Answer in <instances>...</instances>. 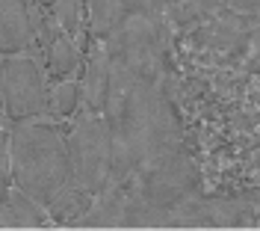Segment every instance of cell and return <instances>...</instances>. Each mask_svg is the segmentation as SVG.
<instances>
[{
	"label": "cell",
	"mask_w": 260,
	"mask_h": 231,
	"mask_svg": "<svg viewBox=\"0 0 260 231\" xmlns=\"http://www.w3.org/2000/svg\"><path fill=\"white\" fill-rule=\"evenodd\" d=\"M0 125H3V110H0ZM9 190H12V178L0 172V211H3V205H6V196H9Z\"/></svg>",
	"instance_id": "obj_15"
},
{
	"label": "cell",
	"mask_w": 260,
	"mask_h": 231,
	"mask_svg": "<svg viewBox=\"0 0 260 231\" xmlns=\"http://www.w3.org/2000/svg\"><path fill=\"white\" fill-rule=\"evenodd\" d=\"M50 15H53V21L59 24V30L65 36L74 39L80 33V0H56L50 6Z\"/></svg>",
	"instance_id": "obj_13"
},
{
	"label": "cell",
	"mask_w": 260,
	"mask_h": 231,
	"mask_svg": "<svg viewBox=\"0 0 260 231\" xmlns=\"http://www.w3.org/2000/svg\"><path fill=\"white\" fill-rule=\"evenodd\" d=\"M36 3H39V6H53L56 0H36Z\"/></svg>",
	"instance_id": "obj_17"
},
{
	"label": "cell",
	"mask_w": 260,
	"mask_h": 231,
	"mask_svg": "<svg viewBox=\"0 0 260 231\" xmlns=\"http://www.w3.org/2000/svg\"><path fill=\"white\" fill-rule=\"evenodd\" d=\"M68 157H71V184L101 196L110 187L113 175V154H110V133L104 115L83 110L68 133Z\"/></svg>",
	"instance_id": "obj_5"
},
{
	"label": "cell",
	"mask_w": 260,
	"mask_h": 231,
	"mask_svg": "<svg viewBox=\"0 0 260 231\" xmlns=\"http://www.w3.org/2000/svg\"><path fill=\"white\" fill-rule=\"evenodd\" d=\"M133 196L148 201L151 208L175 214L183 201L198 196L201 190V169L189 154L183 151H172L160 160L148 163L133 181L127 184Z\"/></svg>",
	"instance_id": "obj_3"
},
{
	"label": "cell",
	"mask_w": 260,
	"mask_h": 231,
	"mask_svg": "<svg viewBox=\"0 0 260 231\" xmlns=\"http://www.w3.org/2000/svg\"><path fill=\"white\" fill-rule=\"evenodd\" d=\"M115 0H86V12H89V30L98 42H104L115 18Z\"/></svg>",
	"instance_id": "obj_12"
},
{
	"label": "cell",
	"mask_w": 260,
	"mask_h": 231,
	"mask_svg": "<svg viewBox=\"0 0 260 231\" xmlns=\"http://www.w3.org/2000/svg\"><path fill=\"white\" fill-rule=\"evenodd\" d=\"M107 66L110 92L101 113L107 122L113 154V175L107 190H121L148 163L180 149L183 125L178 104L172 101L162 80L166 56H133L107 50Z\"/></svg>",
	"instance_id": "obj_1"
},
{
	"label": "cell",
	"mask_w": 260,
	"mask_h": 231,
	"mask_svg": "<svg viewBox=\"0 0 260 231\" xmlns=\"http://www.w3.org/2000/svg\"><path fill=\"white\" fill-rule=\"evenodd\" d=\"M0 110L3 125L42 119L48 113V80L36 56H0Z\"/></svg>",
	"instance_id": "obj_4"
},
{
	"label": "cell",
	"mask_w": 260,
	"mask_h": 231,
	"mask_svg": "<svg viewBox=\"0 0 260 231\" xmlns=\"http://www.w3.org/2000/svg\"><path fill=\"white\" fill-rule=\"evenodd\" d=\"M245 33H248V39H251V42H257V45H260V18H248Z\"/></svg>",
	"instance_id": "obj_16"
},
{
	"label": "cell",
	"mask_w": 260,
	"mask_h": 231,
	"mask_svg": "<svg viewBox=\"0 0 260 231\" xmlns=\"http://www.w3.org/2000/svg\"><path fill=\"white\" fill-rule=\"evenodd\" d=\"M9 128V178L12 187L24 190L36 201L48 205L62 187L71 184L68 136L42 119L15 122Z\"/></svg>",
	"instance_id": "obj_2"
},
{
	"label": "cell",
	"mask_w": 260,
	"mask_h": 231,
	"mask_svg": "<svg viewBox=\"0 0 260 231\" xmlns=\"http://www.w3.org/2000/svg\"><path fill=\"white\" fill-rule=\"evenodd\" d=\"M45 56H48V74L50 77H56V80H65V77H71V74H77L83 66L80 60V45L71 39V36H59L48 50H45Z\"/></svg>",
	"instance_id": "obj_10"
},
{
	"label": "cell",
	"mask_w": 260,
	"mask_h": 231,
	"mask_svg": "<svg viewBox=\"0 0 260 231\" xmlns=\"http://www.w3.org/2000/svg\"><path fill=\"white\" fill-rule=\"evenodd\" d=\"M180 0H115L121 12H136V15H166Z\"/></svg>",
	"instance_id": "obj_14"
},
{
	"label": "cell",
	"mask_w": 260,
	"mask_h": 231,
	"mask_svg": "<svg viewBox=\"0 0 260 231\" xmlns=\"http://www.w3.org/2000/svg\"><path fill=\"white\" fill-rule=\"evenodd\" d=\"M107 92H110V66H107V50L98 48L89 63L83 66V80H80V104L86 113H104L107 104Z\"/></svg>",
	"instance_id": "obj_8"
},
{
	"label": "cell",
	"mask_w": 260,
	"mask_h": 231,
	"mask_svg": "<svg viewBox=\"0 0 260 231\" xmlns=\"http://www.w3.org/2000/svg\"><path fill=\"white\" fill-rule=\"evenodd\" d=\"M36 33L30 24L27 0H0V56L36 50Z\"/></svg>",
	"instance_id": "obj_6"
},
{
	"label": "cell",
	"mask_w": 260,
	"mask_h": 231,
	"mask_svg": "<svg viewBox=\"0 0 260 231\" xmlns=\"http://www.w3.org/2000/svg\"><path fill=\"white\" fill-rule=\"evenodd\" d=\"M45 225H53L48 208L32 196H27L24 190L12 187L0 211V228H45Z\"/></svg>",
	"instance_id": "obj_7"
},
{
	"label": "cell",
	"mask_w": 260,
	"mask_h": 231,
	"mask_svg": "<svg viewBox=\"0 0 260 231\" xmlns=\"http://www.w3.org/2000/svg\"><path fill=\"white\" fill-rule=\"evenodd\" d=\"M95 193H89V190H80V187H74V184H68L62 187L56 196L50 198L48 205V216L53 225H77L83 216L92 211V205H95Z\"/></svg>",
	"instance_id": "obj_9"
},
{
	"label": "cell",
	"mask_w": 260,
	"mask_h": 231,
	"mask_svg": "<svg viewBox=\"0 0 260 231\" xmlns=\"http://www.w3.org/2000/svg\"><path fill=\"white\" fill-rule=\"evenodd\" d=\"M80 110V80H56L48 89V113L50 119H68Z\"/></svg>",
	"instance_id": "obj_11"
}]
</instances>
